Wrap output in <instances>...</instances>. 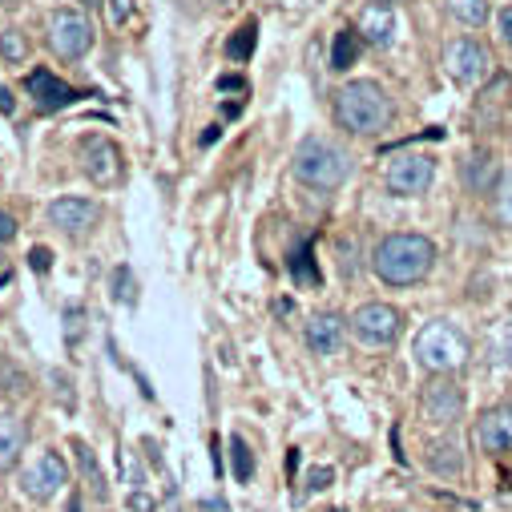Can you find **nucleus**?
Wrapping results in <instances>:
<instances>
[{
    "mask_svg": "<svg viewBox=\"0 0 512 512\" xmlns=\"http://www.w3.org/2000/svg\"><path fill=\"white\" fill-rule=\"evenodd\" d=\"M383 5H392V0H383Z\"/></svg>",
    "mask_w": 512,
    "mask_h": 512,
    "instance_id": "35",
    "label": "nucleus"
},
{
    "mask_svg": "<svg viewBox=\"0 0 512 512\" xmlns=\"http://www.w3.org/2000/svg\"><path fill=\"white\" fill-rule=\"evenodd\" d=\"M65 484H69V464L61 452H45L37 464H29L21 472V492L33 500H53Z\"/></svg>",
    "mask_w": 512,
    "mask_h": 512,
    "instance_id": "8",
    "label": "nucleus"
},
{
    "mask_svg": "<svg viewBox=\"0 0 512 512\" xmlns=\"http://www.w3.org/2000/svg\"><path fill=\"white\" fill-rule=\"evenodd\" d=\"M464 412V392H460V383L452 379H436L428 383V392H424V416L432 424H456Z\"/></svg>",
    "mask_w": 512,
    "mask_h": 512,
    "instance_id": "12",
    "label": "nucleus"
},
{
    "mask_svg": "<svg viewBox=\"0 0 512 512\" xmlns=\"http://www.w3.org/2000/svg\"><path fill=\"white\" fill-rule=\"evenodd\" d=\"M130 287H134V283H130V271H117V275H113V299H117V303H121V299L134 303V291H130Z\"/></svg>",
    "mask_w": 512,
    "mask_h": 512,
    "instance_id": "25",
    "label": "nucleus"
},
{
    "mask_svg": "<svg viewBox=\"0 0 512 512\" xmlns=\"http://www.w3.org/2000/svg\"><path fill=\"white\" fill-rule=\"evenodd\" d=\"M25 440H29V428H25V420H17V416H0V472H9V468H17V460H21V452H25Z\"/></svg>",
    "mask_w": 512,
    "mask_h": 512,
    "instance_id": "17",
    "label": "nucleus"
},
{
    "mask_svg": "<svg viewBox=\"0 0 512 512\" xmlns=\"http://www.w3.org/2000/svg\"><path fill=\"white\" fill-rule=\"evenodd\" d=\"M359 37L375 49H388L396 41V9L383 5V0H371V5L359 13Z\"/></svg>",
    "mask_w": 512,
    "mask_h": 512,
    "instance_id": "15",
    "label": "nucleus"
},
{
    "mask_svg": "<svg viewBox=\"0 0 512 512\" xmlns=\"http://www.w3.org/2000/svg\"><path fill=\"white\" fill-rule=\"evenodd\" d=\"M230 460H234V480L246 484L254 476V456H250V448H246L242 436H230Z\"/></svg>",
    "mask_w": 512,
    "mask_h": 512,
    "instance_id": "21",
    "label": "nucleus"
},
{
    "mask_svg": "<svg viewBox=\"0 0 512 512\" xmlns=\"http://www.w3.org/2000/svg\"><path fill=\"white\" fill-rule=\"evenodd\" d=\"M17 105H13V97H9V89L5 85H0V113H13Z\"/></svg>",
    "mask_w": 512,
    "mask_h": 512,
    "instance_id": "31",
    "label": "nucleus"
},
{
    "mask_svg": "<svg viewBox=\"0 0 512 512\" xmlns=\"http://www.w3.org/2000/svg\"><path fill=\"white\" fill-rule=\"evenodd\" d=\"M295 178L311 190H339L351 178V158L327 138H303L295 150Z\"/></svg>",
    "mask_w": 512,
    "mask_h": 512,
    "instance_id": "3",
    "label": "nucleus"
},
{
    "mask_svg": "<svg viewBox=\"0 0 512 512\" xmlns=\"http://www.w3.org/2000/svg\"><path fill=\"white\" fill-rule=\"evenodd\" d=\"M496 218L504 226H512V174L500 182V198H496Z\"/></svg>",
    "mask_w": 512,
    "mask_h": 512,
    "instance_id": "24",
    "label": "nucleus"
},
{
    "mask_svg": "<svg viewBox=\"0 0 512 512\" xmlns=\"http://www.w3.org/2000/svg\"><path fill=\"white\" fill-rule=\"evenodd\" d=\"M359 49H363V37H359V29H339L335 33V45H331V69H351L355 65V57H359Z\"/></svg>",
    "mask_w": 512,
    "mask_h": 512,
    "instance_id": "18",
    "label": "nucleus"
},
{
    "mask_svg": "<svg viewBox=\"0 0 512 512\" xmlns=\"http://www.w3.org/2000/svg\"><path fill=\"white\" fill-rule=\"evenodd\" d=\"M0 5H9V0H0Z\"/></svg>",
    "mask_w": 512,
    "mask_h": 512,
    "instance_id": "36",
    "label": "nucleus"
},
{
    "mask_svg": "<svg viewBox=\"0 0 512 512\" xmlns=\"http://www.w3.org/2000/svg\"><path fill=\"white\" fill-rule=\"evenodd\" d=\"M488 351H492L488 359H496V363H504V367H512V319H508V323H504V327L496 331V339L488 343Z\"/></svg>",
    "mask_w": 512,
    "mask_h": 512,
    "instance_id": "23",
    "label": "nucleus"
},
{
    "mask_svg": "<svg viewBox=\"0 0 512 512\" xmlns=\"http://www.w3.org/2000/svg\"><path fill=\"white\" fill-rule=\"evenodd\" d=\"M13 238H17V218L0 206V242H13Z\"/></svg>",
    "mask_w": 512,
    "mask_h": 512,
    "instance_id": "27",
    "label": "nucleus"
},
{
    "mask_svg": "<svg viewBox=\"0 0 512 512\" xmlns=\"http://www.w3.org/2000/svg\"><path fill=\"white\" fill-rule=\"evenodd\" d=\"M85 5H89V9H93V5H101V0H85Z\"/></svg>",
    "mask_w": 512,
    "mask_h": 512,
    "instance_id": "34",
    "label": "nucleus"
},
{
    "mask_svg": "<svg viewBox=\"0 0 512 512\" xmlns=\"http://www.w3.org/2000/svg\"><path fill=\"white\" fill-rule=\"evenodd\" d=\"M400 327H404V315H400L396 307H388V303H363V307L351 315V331H355V339L367 343V347H388V343H396Z\"/></svg>",
    "mask_w": 512,
    "mask_h": 512,
    "instance_id": "6",
    "label": "nucleus"
},
{
    "mask_svg": "<svg viewBox=\"0 0 512 512\" xmlns=\"http://www.w3.org/2000/svg\"><path fill=\"white\" fill-rule=\"evenodd\" d=\"M25 93H29L41 109H65V105L77 101V89L65 85V81H61L57 73H49V69H33V73L25 77Z\"/></svg>",
    "mask_w": 512,
    "mask_h": 512,
    "instance_id": "14",
    "label": "nucleus"
},
{
    "mask_svg": "<svg viewBox=\"0 0 512 512\" xmlns=\"http://www.w3.org/2000/svg\"><path fill=\"white\" fill-rule=\"evenodd\" d=\"M468 355H472L468 335H464L460 327L444 323V319L428 323V327L416 335V359H420V367H428V371H436V375H448V371L464 367Z\"/></svg>",
    "mask_w": 512,
    "mask_h": 512,
    "instance_id": "4",
    "label": "nucleus"
},
{
    "mask_svg": "<svg viewBox=\"0 0 512 512\" xmlns=\"http://www.w3.org/2000/svg\"><path fill=\"white\" fill-rule=\"evenodd\" d=\"M488 65H492L488 61V49L480 41H472V37H456V41L444 45V69L460 85H476L488 73Z\"/></svg>",
    "mask_w": 512,
    "mask_h": 512,
    "instance_id": "7",
    "label": "nucleus"
},
{
    "mask_svg": "<svg viewBox=\"0 0 512 512\" xmlns=\"http://www.w3.org/2000/svg\"><path fill=\"white\" fill-rule=\"evenodd\" d=\"M343 335H347V319L335 315V311H319V315H311L307 327H303V339H307V347H311L315 355H335V351L343 347Z\"/></svg>",
    "mask_w": 512,
    "mask_h": 512,
    "instance_id": "13",
    "label": "nucleus"
},
{
    "mask_svg": "<svg viewBox=\"0 0 512 512\" xmlns=\"http://www.w3.org/2000/svg\"><path fill=\"white\" fill-rule=\"evenodd\" d=\"M81 170L97 186H113L121 178V150L109 138H85L81 142Z\"/></svg>",
    "mask_w": 512,
    "mask_h": 512,
    "instance_id": "10",
    "label": "nucleus"
},
{
    "mask_svg": "<svg viewBox=\"0 0 512 512\" xmlns=\"http://www.w3.org/2000/svg\"><path fill=\"white\" fill-rule=\"evenodd\" d=\"M448 13L460 21V25H484L488 21V0H448Z\"/></svg>",
    "mask_w": 512,
    "mask_h": 512,
    "instance_id": "19",
    "label": "nucleus"
},
{
    "mask_svg": "<svg viewBox=\"0 0 512 512\" xmlns=\"http://www.w3.org/2000/svg\"><path fill=\"white\" fill-rule=\"evenodd\" d=\"M500 33H504V41L512 45V5L500 9Z\"/></svg>",
    "mask_w": 512,
    "mask_h": 512,
    "instance_id": "28",
    "label": "nucleus"
},
{
    "mask_svg": "<svg viewBox=\"0 0 512 512\" xmlns=\"http://www.w3.org/2000/svg\"><path fill=\"white\" fill-rule=\"evenodd\" d=\"M436 178V162L428 154H400L392 166H388V190L400 194V198H416L432 186Z\"/></svg>",
    "mask_w": 512,
    "mask_h": 512,
    "instance_id": "9",
    "label": "nucleus"
},
{
    "mask_svg": "<svg viewBox=\"0 0 512 512\" xmlns=\"http://www.w3.org/2000/svg\"><path fill=\"white\" fill-rule=\"evenodd\" d=\"M254 41H259V25L254 21H246L238 33H234V41L226 45V53H230V61H246L250 53H254Z\"/></svg>",
    "mask_w": 512,
    "mask_h": 512,
    "instance_id": "20",
    "label": "nucleus"
},
{
    "mask_svg": "<svg viewBox=\"0 0 512 512\" xmlns=\"http://www.w3.org/2000/svg\"><path fill=\"white\" fill-rule=\"evenodd\" d=\"M476 440L484 452H512V408H492L476 424Z\"/></svg>",
    "mask_w": 512,
    "mask_h": 512,
    "instance_id": "16",
    "label": "nucleus"
},
{
    "mask_svg": "<svg viewBox=\"0 0 512 512\" xmlns=\"http://www.w3.org/2000/svg\"><path fill=\"white\" fill-rule=\"evenodd\" d=\"M65 319H69V327H65V339H69V343H77V323H81V311H69Z\"/></svg>",
    "mask_w": 512,
    "mask_h": 512,
    "instance_id": "29",
    "label": "nucleus"
},
{
    "mask_svg": "<svg viewBox=\"0 0 512 512\" xmlns=\"http://www.w3.org/2000/svg\"><path fill=\"white\" fill-rule=\"evenodd\" d=\"M432 263H436V246L424 234H388L371 254V271L388 287H412L428 279Z\"/></svg>",
    "mask_w": 512,
    "mask_h": 512,
    "instance_id": "1",
    "label": "nucleus"
},
{
    "mask_svg": "<svg viewBox=\"0 0 512 512\" xmlns=\"http://www.w3.org/2000/svg\"><path fill=\"white\" fill-rule=\"evenodd\" d=\"M335 121L347 134H359V138L383 134L392 125V101L375 81H347L335 93Z\"/></svg>",
    "mask_w": 512,
    "mask_h": 512,
    "instance_id": "2",
    "label": "nucleus"
},
{
    "mask_svg": "<svg viewBox=\"0 0 512 512\" xmlns=\"http://www.w3.org/2000/svg\"><path fill=\"white\" fill-rule=\"evenodd\" d=\"M33 267H37V271L49 267V254H45V250H33Z\"/></svg>",
    "mask_w": 512,
    "mask_h": 512,
    "instance_id": "32",
    "label": "nucleus"
},
{
    "mask_svg": "<svg viewBox=\"0 0 512 512\" xmlns=\"http://www.w3.org/2000/svg\"><path fill=\"white\" fill-rule=\"evenodd\" d=\"M327 480H331V468H315L311 472V488H327Z\"/></svg>",
    "mask_w": 512,
    "mask_h": 512,
    "instance_id": "30",
    "label": "nucleus"
},
{
    "mask_svg": "<svg viewBox=\"0 0 512 512\" xmlns=\"http://www.w3.org/2000/svg\"><path fill=\"white\" fill-rule=\"evenodd\" d=\"M134 17V0H109V21L113 25H125Z\"/></svg>",
    "mask_w": 512,
    "mask_h": 512,
    "instance_id": "26",
    "label": "nucleus"
},
{
    "mask_svg": "<svg viewBox=\"0 0 512 512\" xmlns=\"http://www.w3.org/2000/svg\"><path fill=\"white\" fill-rule=\"evenodd\" d=\"M97 202H89V198H77V194H69V198H57L53 206H49V222L61 230V234H69V238H77V234H85V230H93V222H97Z\"/></svg>",
    "mask_w": 512,
    "mask_h": 512,
    "instance_id": "11",
    "label": "nucleus"
},
{
    "mask_svg": "<svg viewBox=\"0 0 512 512\" xmlns=\"http://www.w3.org/2000/svg\"><path fill=\"white\" fill-rule=\"evenodd\" d=\"M218 89H246V85H242V77H222Z\"/></svg>",
    "mask_w": 512,
    "mask_h": 512,
    "instance_id": "33",
    "label": "nucleus"
},
{
    "mask_svg": "<svg viewBox=\"0 0 512 512\" xmlns=\"http://www.w3.org/2000/svg\"><path fill=\"white\" fill-rule=\"evenodd\" d=\"M89 45H93V25H89L85 13H77V9H57V13L49 17V49H53L61 61L85 57Z\"/></svg>",
    "mask_w": 512,
    "mask_h": 512,
    "instance_id": "5",
    "label": "nucleus"
},
{
    "mask_svg": "<svg viewBox=\"0 0 512 512\" xmlns=\"http://www.w3.org/2000/svg\"><path fill=\"white\" fill-rule=\"evenodd\" d=\"M0 57H5L9 65H21L29 57V41L21 29H9V33H0Z\"/></svg>",
    "mask_w": 512,
    "mask_h": 512,
    "instance_id": "22",
    "label": "nucleus"
}]
</instances>
